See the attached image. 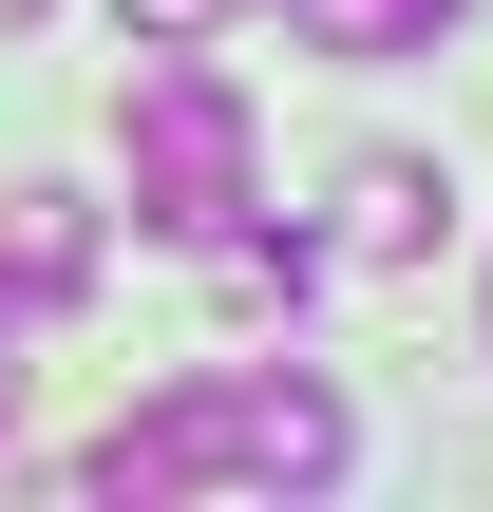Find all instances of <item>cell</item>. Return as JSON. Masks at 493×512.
Here are the masks:
<instances>
[{
  "instance_id": "obj_4",
  "label": "cell",
  "mask_w": 493,
  "mask_h": 512,
  "mask_svg": "<svg viewBox=\"0 0 493 512\" xmlns=\"http://www.w3.org/2000/svg\"><path fill=\"white\" fill-rule=\"evenodd\" d=\"M95 494H114V512H152V494H209V418H190V380H171V399H133V418L95 437Z\"/></svg>"
},
{
  "instance_id": "obj_6",
  "label": "cell",
  "mask_w": 493,
  "mask_h": 512,
  "mask_svg": "<svg viewBox=\"0 0 493 512\" xmlns=\"http://www.w3.org/2000/svg\"><path fill=\"white\" fill-rule=\"evenodd\" d=\"M285 19H304L323 57H437V38H456L475 0H285Z\"/></svg>"
},
{
  "instance_id": "obj_8",
  "label": "cell",
  "mask_w": 493,
  "mask_h": 512,
  "mask_svg": "<svg viewBox=\"0 0 493 512\" xmlns=\"http://www.w3.org/2000/svg\"><path fill=\"white\" fill-rule=\"evenodd\" d=\"M228 0H114V38H209Z\"/></svg>"
},
{
  "instance_id": "obj_5",
  "label": "cell",
  "mask_w": 493,
  "mask_h": 512,
  "mask_svg": "<svg viewBox=\"0 0 493 512\" xmlns=\"http://www.w3.org/2000/svg\"><path fill=\"white\" fill-rule=\"evenodd\" d=\"M437 209H456V190H437L418 152H361V171H342V266H418Z\"/></svg>"
},
{
  "instance_id": "obj_3",
  "label": "cell",
  "mask_w": 493,
  "mask_h": 512,
  "mask_svg": "<svg viewBox=\"0 0 493 512\" xmlns=\"http://www.w3.org/2000/svg\"><path fill=\"white\" fill-rule=\"evenodd\" d=\"M0 304L19 323L95 304V190H0Z\"/></svg>"
},
{
  "instance_id": "obj_7",
  "label": "cell",
  "mask_w": 493,
  "mask_h": 512,
  "mask_svg": "<svg viewBox=\"0 0 493 512\" xmlns=\"http://www.w3.org/2000/svg\"><path fill=\"white\" fill-rule=\"evenodd\" d=\"M209 247H228V304H247V323H266V304H323V247H304V228H247V209H228Z\"/></svg>"
},
{
  "instance_id": "obj_9",
  "label": "cell",
  "mask_w": 493,
  "mask_h": 512,
  "mask_svg": "<svg viewBox=\"0 0 493 512\" xmlns=\"http://www.w3.org/2000/svg\"><path fill=\"white\" fill-rule=\"evenodd\" d=\"M0 418H19V304H0Z\"/></svg>"
},
{
  "instance_id": "obj_2",
  "label": "cell",
  "mask_w": 493,
  "mask_h": 512,
  "mask_svg": "<svg viewBox=\"0 0 493 512\" xmlns=\"http://www.w3.org/2000/svg\"><path fill=\"white\" fill-rule=\"evenodd\" d=\"M190 418H209V494H342V456H361L323 361H209Z\"/></svg>"
},
{
  "instance_id": "obj_1",
  "label": "cell",
  "mask_w": 493,
  "mask_h": 512,
  "mask_svg": "<svg viewBox=\"0 0 493 512\" xmlns=\"http://www.w3.org/2000/svg\"><path fill=\"white\" fill-rule=\"evenodd\" d=\"M114 152H133V228H152V247H209V228L247 209V76L190 57V38H133Z\"/></svg>"
}]
</instances>
